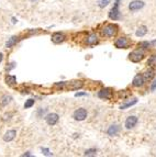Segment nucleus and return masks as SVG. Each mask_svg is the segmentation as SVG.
I'll use <instances>...</instances> for the list:
<instances>
[{
    "label": "nucleus",
    "mask_w": 156,
    "mask_h": 157,
    "mask_svg": "<svg viewBox=\"0 0 156 157\" xmlns=\"http://www.w3.org/2000/svg\"><path fill=\"white\" fill-rule=\"evenodd\" d=\"M143 7H144V2L141 0H134L129 5V9L131 11H137V10L142 9Z\"/></svg>",
    "instance_id": "9"
},
{
    "label": "nucleus",
    "mask_w": 156,
    "mask_h": 157,
    "mask_svg": "<svg viewBox=\"0 0 156 157\" xmlns=\"http://www.w3.org/2000/svg\"><path fill=\"white\" fill-rule=\"evenodd\" d=\"M65 35L63 33H60V32H56V33H54L52 35V42L55 43V44H60V43L65 41Z\"/></svg>",
    "instance_id": "13"
},
{
    "label": "nucleus",
    "mask_w": 156,
    "mask_h": 157,
    "mask_svg": "<svg viewBox=\"0 0 156 157\" xmlns=\"http://www.w3.org/2000/svg\"><path fill=\"white\" fill-rule=\"evenodd\" d=\"M136 102H137L136 98H133V99H132V101L126 102V103H124V105H121L120 109H121V110H123V109H126V108H130V107H132V105H134L135 103H136Z\"/></svg>",
    "instance_id": "21"
},
{
    "label": "nucleus",
    "mask_w": 156,
    "mask_h": 157,
    "mask_svg": "<svg viewBox=\"0 0 156 157\" xmlns=\"http://www.w3.org/2000/svg\"><path fill=\"white\" fill-rule=\"evenodd\" d=\"M109 18L111 20L120 19V11H119V0H115V5L109 12Z\"/></svg>",
    "instance_id": "4"
},
{
    "label": "nucleus",
    "mask_w": 156,
    "mask_h": 157,
    "mask_svg": "<svg viewBox=\"0 0 156 157\" xmlns=\"http://www.w3.org/2000/svg\"><path fill=\"white\" fill-rule=\"evenodd\" d=\"M16 18H12V23H16Z\"/></svg>",
    "instance_id": "32"
},
{
    "label": "nucleus",
    "mask_w": 156,
    "mask_h": 157,
    "mask_svg": "<svg viewBox=\"0 0 156 157\" xmlns=\"http://www.w3.org/2000/svg\"><path fill=\"white\" fill-rule=\"evenodd\" d=\"M96 154H97V149L95 148L88 149V151L85 152V156H96Z\"/></svg>",
    "instance_id": "26"
},
{
    "label": "nucleus",
    "mask_w": 156,
    "mask_h": 157,
    "mask_svg": "<svg viewBox=\"0 0 156 157\" xmlns=\"http://www.w3.org/2000/svg\"><path fill=\"white\" fill-rule=\"evenodd\" d=\"M118 25L117 24H108L101 30V34L106 37H112L118 32Z\"/></svg>",
    "instance_id": "1"
},
{
    "label": "nucleus",
    "mask_w": 156,
    "mask_h": 157,
    "mask_svg": "<svg viewBox=\"0 0 156 157\" xmlns=\"http://www.w3.org/2000/svg\"><path fill=\"white\" fill-rule=\"evenodd\" d=\"M143 76H144V79L145 80H152L154 78V76H155V72H154L153 68H150L148 70H146L145 74Z\"/></svg>",
    "instance_id": "19"
},
{
    "label": "nucleus",
    "mask_w": 156,
    "mask_h": 157,
    "mask_svg": "<svg viewBox=\"0 0 156 157\" xmlns=\"http://www.w3.org/2000/svg\"><path fill=\"white\" fill-rule=\"evenodd\" d=\"M115 47L117 48H128V45H129V41L126 37H119L114 43Z\"/></svg>",
    "instance_id": "10"
},
{
    "label": "nucleus",
    "mask_w": 156,
    "mask_h": 157,
    "mask_svg": "<svg viewBox=\"0 0 156 157\" xmlns=\"http://www.w3.org/2000/svg\"><path fill=\"white\" fill-rule=\"evenodd\" d=\"M98 43V36L95 33H90L89 35H87L85 40V44L88 46H93V45H96Z\"/></svg>",
    "instance_id": "7"
},
{
    "label": "nucleus",
    "mask_w": 156,
    "mask_h": 157,
    "mask_svg": "<svg viewBox=\"0 0 156 157\" xmlns=\"http://www.w3.org/2000/svg\"><path fill=\"white\" fill-rule=\"evenodd\" d=\"M151 46L156 47V40H154V41H152V42H151Z\"/></svg>",
    "instance_id": "31"
},
{
    "label": "nucleus",
    "mask_w": 156,
    "mask_h": 157,
    "mask_svg": "<svg viewBox=\"0 0 156 157\" xmlns=\"http://www.w3.org/2000/svg\"><path fill=\"white\" fill-rule=\"evenodd\" d=\"M147 65H148L150 67H152V68L156 67V55H152L151 57L148 58Z\"/></svg>",
    "instance_id": "22"
},
{
    "label": "nucleus",
    "mask_w": 156,
    "mask_h": 157,
    "mask_svg": "<svg viewBox=\"0 0 156 157\" xmlns=\"http://www.w3.org/2000/svg\"><path fill=\"white\" fill-rule=\"evenodd\" d=\"M87 118V111L84 108H79L74 112V119L77 121H84Z\"/></svg>",
    "instance_id": "5"
},
{
    "label": "nucleus",
    "mask_w": 156,
    "mask_h": 157,
    "mask_svg": "<svg viewBox=\"0 0 156 157\" xmlns=\"http://www.w3.org/2000/svg\"><path fill=\"white\" fill-rule=\"evenodd\" d=\"M111 0H98V6L100 8H104V7H107L108 5L110 3Z\"/></svg>",
    "instance_id": "24"
},
{
    "label": "nucleus",
    "mask_w": 156,
    "mask_h": 157,
    "mask_svg": "<svg viewBox=\"0 0 156 157\" xmlns=\"http://www.w3.org/2000/svg\"><path fill=\"white\" fill-rule=\"evenodd\" d=\"M150 46H151V42L144 41V42H140V43H139V47L143 48V50H147V48H150Z\"/></svg>",
    "instance_id": "23"
},
{
    "label": "nucleus",
    "mask_w": 156,
    "mask_h": 157,
    "mask_svg": "<svg viewBox=\"0 0 156 157\" xmlns=\"http://www.w3.org/2000/svg\"><path fill=\"white\" fill-rule=\"evenodd\" d=\"M33 105H34V100H33V99H29V100H27V101H25L24 108H25V109H29V108H31Z\"/></svg>",
    "instance_id": "27"
},
{
    "label": "nucleus",
    "mask_w": 156,
    "mask_h": 157,
    "mask_svg": "<svg viewBox=\"0 0 156 157\" xmlns=\"http://www.w3.org/2000/svg\"><path fill=\"white\" fill-rule=\"evenodd\" d=\"M54 88L57 89V90H64V89H65V81H62V83H56L54 85Z\"/></svg>",
    "instance_id": "25"
},
{
    "label": "nucleus",
    "mask_w": 156,
    "mask_h": 157,
    "mask_svg": "<svg viewBox=\"0 0 156 157\" xmlns=\"http://www.w3.org/2000/svg\"><path fill=\"white\" fill-rule=\"evenodd\" d=\"M120 132V127L114 124V125H111V127L108 129V134L110 136H115V135H118V133Z\"/></svg>",
    "instance_id": "15"
},
{
    "label": "nucleus",
    "mask_w": 156,
    "mask_h": 157,
    "mask_svg": "<svg viewBox=\"0 0 156 157\" xmlns=\"http://www.w3.org/2000/svg\"><path fill=\"white\" fill-rule=\"evenodd\" d=\"M137 123V118L135 116H131L125 120V127L128 130L133 129Z\"/></svg>",
    "instance_id": "11"
},
{
    "label": "nucleus",
    "mask_w": 156,
    "mask_h": 157,
    "mask_svg": "<svg viewBox=\"0 0 156 157\" xmlns=\"http://www.w3.org/2000/svg\"><path fill=\"white\" fill-rule=\"evenodd\" d=\"M146 33H147V28H146L145 25H142V27H140V28L137 29L135 34H136V36H139V37H142V36H144Z\"/></svg>",
    "instance_id": "20"
},
{
    "label": "nucleus",
    "mask_w": 156,
    "mask_h": 157,
    "mask_svg": "<svg viewBox=\"0 0 156 157\" xmlns=\"http://www.w3.org/2000/svg\"><path fill=\"white\" fill-rule=\"evenodd\" d=\"M16 130H10V131H8V132L3 135V140H5V142H11V141L16 137Z\"/></svg>",
    "instance_id": "14"
},
{
    "label": "nucleus",
    "mask_w": 156,
    "mask_h": 157,
    "mask_svg": "<svg viewBox=\"0 0 156 157\" xmlns=\"http://www.w3.org/2000/svg\"><path fill=\"white\" fill-rule=\"evenodd\" d=\"M32 1H36V0H32Z\"/></svg>",
    "instance_id": "34"
},
{
    "label": "nucleus",
    "mask_w": 156,
    "mask_h": 157,
    "mask_svg": "<svg viewBox=\"0 0 156 157\" xmlns=\"http://www.w3.org/2000/svg\"><path fill=\"white\" fill-rule=\"evenodd\" d=\"M76 97H80V96H86V92H78V94L75 95Z\"/></svg>",
    "instance_id": "30"
},
{
    "label": "nucleus",
    "mask_w": 156,
    "mask_h": 157,
    "mask_svg": "<svg viewBox=\"0 0 156 157\" xmlns=\"http://www.w3.org/2000/svg\"><path fill=\"white\" fill-rule=\"evenodd\" d=\"M155 89H156V79L154 80V83L152 84V86H151V90H152V91H154Z\"/></svg>",
    "instance_id": "29"
},
{
    "label": "nucleus",
    "mask_w": 156,
    "mask_h": 157,
    "mask_svg": "<svg viewBox=\"0 0 156 157\" xmlns=\"http://www.w3.org/2000/svg\"><path fill=\"white\" fill-rule=\"evenodd\" d=\"M98 97L100 99H104V100H109L112 98V90L110 88H104L102 90H100L98 92Z\"/></svg>",
    "instance_id": "6"
},
{
    "label": "nucleus",
    "mask_w": 156,
    "mask_h": 157,
    "mask_svg": "<svg viewBox=\"0 0 156 157\" xmlns=\"http://www.w3.org/2000/svg\"><path fill=\"white\" fill-rule=\"evenodd\" d=\"M5 83L10 87H13L16 85V76H11V75H7L5 76Z\"/></svg>",
    "instance_id": "16"
},
{
    "label": "nucleus",
    "mask_w": 156,
    "mask_h": 157,
    "mask_svg": "<svg viewBox=\"0 0 156 157\" xmlns=\"http://www.w3.org/2000/svg\"><path fill=\"white\" fill-rule=\"evenodd\" d=\"M11 100H12V97L8 96V95H5V96L0 99V105H2V107H5V105H8L9 103H10Z\"/></svg>",
    "instance_id": "17"
},
{
    "label": "nucleus",
    "mask_w": 156,
    "mask_h": 157,
    "mask_svg": "<svg viewBox=\"0 0 156 157\" xmlns=\"http://www.w3.org/2000/svg\"><path fill=\"white\" fill-rule=\"evenodd\" d=\"M145 83V79H144V76L141 74H137L134 78H133V81H132V85L134 87H141L143 86V84Z\"/></svg>",
    "instance_id": "12"
},
{
    "label": "nucleus",
    "mask_w": 156,
    "mask_h": 157,
    "mask_svg": "<svg viewBox=\"0 0 156 157\" xmlns=\"http://www.w3.org/2000/svg\"><path fill=\"white\" fill-rule=\"evenodd\" d=\"M129 58H130V61L133 62V63H139V62L142 61L143 58H144V53L140 50L133 51L132 53H130Z\"/></svg>",
    "instance_id": "3"
},
{
    "label": "nucleus",
    "mask_w": 156,
    "mask_h": 157,
    "mask_svg": "<svg viewBox=\"0 0 156 157\" xmlns=\"http://www.w3.org/2000/svg\"><path fill=\"white\" fill-rule=\"evenodd\" d=\"M19 40H20L19 36H11L10 39L8 40V42H7L5 46L8 47V48H10V47H12L14 44H16V42L19 41Z\"/></svg>",
    "instance_id": "18"
},
{
    "label": "nucleus",
    "mask_w": 156,
    "mask_h": 157,
    "mask_svg": "<svg viewBox=\"0 0 156 157\" xmlns=\"http://www.w3.org/2000/svg\"><path fill=\"white\" fill-rule=\"evenodd\" d=\"M1 61H2V54L0 53V63H1Z\"/></svg>",
    "instance_id": "33"
},
{
    "label": "nucleus",
    "mask_w": 156,
    "mask_h": 157,
    "mask_svg": "<svg viewBox=\"0 0 156 157\" xmlns=\"http://www.w3.org/2000/svg\"><path fill=\"white\" fill-rule=\"evenodd\" d=\"M42 153H43L44 155H46V156H52V153L47 148H42Z\"/></svg>",
    "instance_id": "28"
},
{
    "label": "nucleus",
    "mask_w": 156,
    "mask_h": 157,
    "mask_svg": "<svg viewBox=\"0 0 156 157\" xmlns=\"http://www.w3.org/2000/svg\"><path fill=\"white\" fill-rule=\"evenodd\" d=\"M84 84L80 80H71V81H65V89L67 90H78V89L82 88Z\"/></svg>",
    "instance_id": "2"
},
{
    "label": "nucleus",
    "mask_w": 156,
    "mask_h": 157,
    "mask_svg": "<svg viewBox=\"0 0 156 157\" xmlns=\"http://www.w3.org/2000/svg\"><path fill=\"white\" fill-rule=\"evenodd\" d=\"M45 120H46V123L49 125H55L58 122V120H60V116L56 113H49V114L46 116Z\"/></svg>",
    "instance_id": "8"
}]
</instances>
